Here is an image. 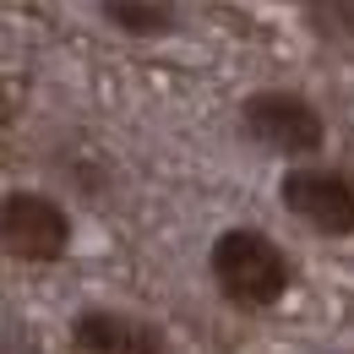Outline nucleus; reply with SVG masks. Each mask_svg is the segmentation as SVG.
<instances>
[{"instance_id": "nucleus-1", "label": "nucleus", "mask_w": 354, "mask_h": 354, "mask_svg": "<svg viewBox=\"0 0 354 354\" xmlns=\"http://www.w3.org/2000/svg\"><path fill=\"white\" fill-rule=\"evenodd\" d=\"M207 278L234 310H272L295 289V257L257 223H229L207 245Z\"/></svg>"}, {"instance_id": "nucleus-2", "label": "nucleus", "mask_w": 354, "mask_h": 354, "mask_svg": "<svg viewBox=\"0 0 354 354\" xmlns=\"http://www.w3.org/2000/svg\"><path fill=\"white\" fill-rule=\"evenodd\" d=\"M240 136L262 153L310 164V153L327 147V115L295 88H257L240 98Z\"/></svg>"}, {"instance_id": "nucleus-3", "label": "nucleus", "mask_w": 354, "mask_h": 354, "mask_svg": "<svg viewBox=\"0 0 354 354\" xmlns=\"http://www.w3.org/2000/svg\"><path fill=\"white\" fill-rule=\"evenodd\" d=\"M71 234L77 223L66 213L60 196L33 191V185H6L0 191V251L17 262H66L71 257Z\"/></svg>"}, {"instance_id": "nucleus-4", "label": "nucleus", "mask_w": 354, "mask_h": 354, "mask_svg": "<svg viewBox=\"0 0 354 354\" xmlns=\"http://www.w3.org/2000/svg\"><path fill=\"white\" fill-rule=\"evenodd\" d=\"M278 202L283 213L327 234V240H354V175L333 164H295L278 175Z\"/></svg>"}, {"instance_id": "nucleus-5", "label": "nucleus", "mask_w": 354, "mask_h": 354, "mask_svg": "<svg viewBox=\"0 0 354 354\" xmlns=\"http://www.w3.org/2000/svg\"><path fill=\"white\" fill-rule=\"evenodd\" d=\"M71 354H175L169 333L153 316H136L120 306H82L66 322Z\"/></svg>"}, {"instance_id": "nucleus-6", "label": "nucleus", "mask_w": 354, "mask_h": 354, "mask_svg": "<svg viewBox=\"0 0 354 354\" xmlns=\"http://www.w3.org/2000/svg\"><path fill=\"white\" fill-rule=\"evenodd\" d=\"M98 17L126 39H169L180 28L175 0H98Z\"/></svg>"}, {"instance_id": "nucleus-7", "label": "nucleus", "mask_w": 354, "mask_h": 354, "mask_svg": "<svg viewBox=\"0 0 354 354\" xmlns=\"http://www.w3.org/2000/svg\"><path fill=\"white\" fill-rule=\"evenodd\" d=\"M300 11H306L310 33H322V39H333V44L354 49V0H306Z\"/></svg>"}, {"instance_id": "nucleus-8", "label": "nucleus", "mask_w": 354, "mask_h": 354, "mask_svg": "<svg viewBox=\"0 0 354 354\" xmlns=\"http://www.w3.org/2000/svg\"><path fill=\"white\" fill-rule=\"evenodd\" d=\"M333 354H354V349H333Z\"/></svg>"}, {"instance_id": "nucleus-9", "label": "nucleus", "mask_w": 354, "mask_h": 354, "mask_svg": "<svg viewBox=\"0 0 354 354\" xmlns=\"http://www.w3.org/2000/svg\"><path fill=\"white\" fill-rule=\"evenodd\" d=\"M289 6H306V0H289Z\"/></svg>"}]
</instances>
